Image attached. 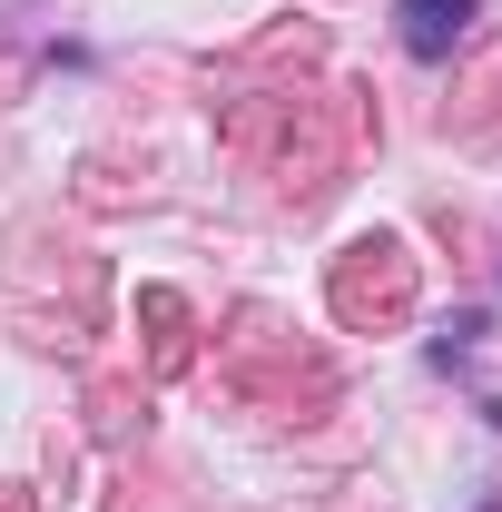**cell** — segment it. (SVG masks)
Listing matches in <instances>:
<instances>
[{"instance_id": "cell-1", "label": "cell", "mask_w": 502, "mask_h": 512, "mask_svg": "<svg viewBox=\"0 0 502 512\" xmlns=\"http://www.w3.org/2000/svg\"><path fill=\"white\" fill-rule=\"evenodd\" d=\"M394 40L414 60H453L473 40V0H394Z\"/></svg>"}]
</instances>
